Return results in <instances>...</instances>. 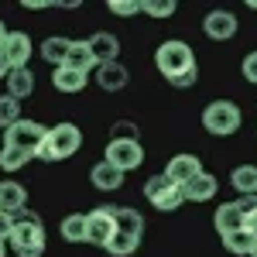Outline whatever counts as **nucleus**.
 Masks as SVG:
<instances>
[{
	"label": "nucleus",
	"mask_w": 257,
	"mask_h": 257,
	"mask_svg": "<svg viewBox=\"0 0 257 257\" xmlns=\"http://www.w3.org/2000/svg\"><path fill=\"white\" fill-rule=\"evenodd\" d=\"M59 233L69 243H86V213H69V216L62 219Z\"/></svg>",
	"instance_id": "393cba45"
},
{
	"label": "nucleus",
	"mask_w": 257,
	"mask_h": 257,
	"mask_svg": "<svg viewBox=\"0 0 257 257\" xmlns=\"http://www.w3.org/2000/svg\"><path fill=\"white\" fill-rule=\"evenodd\" d=\"M86 41H89V48H93V55H96L99 65L117 62V55H120V38H117V35H110V31H96L93 38H86Z\"/></svg>",
	"instance_id": "f3484780"
},
{
	"label": "nucleus",
	"mask_w": 257,
	"mask_h": 257,
	"mask_svg": "<svg viewBox=\"0 0 257 257\" xmlns=\"http://www.w3.org/2000/svg\"><path fill=\"white\" fill-rule=\"evenodd\" d=\"M21 120V103L14 96H0V131H7V127H14Z\"/></svg>",
	"instance_id": "cd10ccee"
},
{
	"label": "nucleus",
	"mask_w": 257,
	"mask_h": 257,
	"mask_svg": "<svg viewBox=\"0 0 257 257\" xmlns=\"http://www.w3.org/2000/svg\"><path fill=\"white\" fill-rule=\"evenodd\" d=\"M240 120H243V113H240L237 103H230V99H213V103L202 110V127H206L209 134H216V138L237 134Z\"/></svg>",
	"instance_id": "20e7f679"
},
{
	"label": "nucleus",
	"mask_w": 257,
	"mask_h": 257,
	"mask_svg": "<svg viewBox=\"0 0 257 257\" xmlns=\"http://www.w3.org/2000/svg\"><path fill=\"white\" fill-rule=\"evenodd\" d=\"M7 72H11V65L4 62V55H0V79H7Z\"/></svg>",
	"instance_id": "e433bc0d"
},
{
	"label": "nucleus",
	"mask_w": 257,
	"mask_h": 257,
	"mask_svg": "<svg viewBox=\"0 0 257 257\" xmlns=\"http://www.w3.org/2000/svg\"><path fill=\"white\" fill-rule=\"evenodd\" d=\"M138 247H141V240L127 237V233H117V230H113V237L103 243V250H106V254H113V257H131Z\"/></svg>",
	"instance_id": "a878e982"
},
{
	"label": "nucleus",
	"mask_w": 257,
	"mask_h": 257,
	"mask_svg": "<svg viewBox=\"0 0 257 257\" xmlns=\"http://www.w3.org/2000/svg\"><path fill=\"white\" fill-rule=\"evenodd\" d=\"M113 209H117V206H96L93 213H86V243L103 247L106 240L113 237V230H117V223H113Z\"/></svg>",
	"instance_id": "6e6552de"
},
{
	"label": "nucleus",
	"mask_w": 257,
	"mask_h": 257,
	"mask_svg": "<svg viewBox=\"0 0 257 257\" xmlns=\"http://www.w3.org/2000/svg\"><path fill=\"white\" fill-rule=\"evenodd\" d=\"M240 69H243V79L257 86V52H250V55L243 59V65H240Z\"/></svg>",
	"instance_id": "7c9ffc66"
},
{
	"label": "nucleus",
	"mask_w": 257,
	"mask_h": 257,
	"mask_svg": "<svg viewBox=\"0 0 257 257\" xmlns=\"http://www.w3.org/2000/svg\"><path fill=\"white\" fill-rule=\"evenodd\" d=\"M223 247H226L230 254H237V257H250L257 250V233H250V230L243 226L237 233H226V237H223Z\"/></svg>",
	"instance_id": "4be33fe9"
},
{
	"label": "nucleus",
	"mask_w": 257,
	"mask_h": 257,
	"mask_svg": "<svg viewBox=\"0 0 257 257\" xmlns=\"http://www.w3.org/2000/svg\"><path fill=\"white\" fill-rule=\"evenodd\" d=\"M131 79V72L120 65V62H106V65H96V86L106 89V93H120Z\"/></svg>",
	"instance_id": "2eb2a0df"
},
{
	"label": "nucleus",
	"mask_w": 257,
	"mask_h": 257,
	"mask_svg": "<svg viewBox=\"0 0 257 257\" xmlns=\"http://www.w3.org/2000/svg\"><path fill=\"white\" fill-rule=\"evenodd\" d=\"M24 7H28V11H45V7H52V4H45V0H28Z\"/></svg>",
	"instance_id": "c9c22d12"
},
{
	"label": "nucleus",
	"mask_w": 257,
	"mask_h": 257,
	"mask_svg": "<svg viewBox=\"0 0 257 257\" xmlns=\"http://www.w3.org/2000/svg\"><path fill=\"white\" fill-rule=\"evenodd\" d=\"M138 127H134V123H127V120H120L117 123V134H113V138H123V141H138Z\"/></svg>",
	"instance_id": "473e14b6"
},
{
	"label": "nucleus",
	"mask_w": 257,
	"mask_h": 257,
	"mask_svg": "<svg viewBox=\"0 0 257 257\" xmlns=\"http://www.w3.org/2000/svg\"><path fill=\"white\" fill-rule=\"evenodd\" d=\"M155 65H158L161 76L172 82L175 76L189 72V69H196V55H192V45H185V41H178V38L161 41L158 48H155Z\"/></svg>",
	"instance_id": "7ed1b4c3"
},
{
	"label": "nucleus",
	"mask_w": 257,
	"mask_h": 257,
	"mask_svg": "<svg viewBox=\"0 0 257 257\" xmlns=\"http://www.w3.org/2000/svg\"><path fill=\"white\" fill-rule=\"evenodd\" d=\"M247 230H250V233H257V209H250V213H247Z\"/></svg>",
	"instance_id": "f704fd0d"
},
{
	"label": "nucleus",
	"mask_w": 257,
	"mask_h": 257,
	"mask_svg": "<svg viewBox=\"0 0 257 257\" xmlns=\"http://www.w3.org/2000/svg\"><path fill=\"white\" fill-rule=\"evenodd\" d=\"M45 131L48 127H41L38 120H24L21 117L14 127H7L4 131V144L7 148H18V151H28V155H35L41 148V141H45Z\"/></svg>",
	"instance_id": "423d86ee"
},
{
	"label": "nucleus",
	"mask_w": 257,
	"mask_h": 257,
	"mask_svg": "<svg viewBox=\"0 0 257 257\" xmlns=\"http://www.w3.org/2000/svg\"><path fill=\"white\" fill-rule=\"evenodd\" d=\"M11 230H14V216L11 213H0V243H7Z\"/></svg>",
	"instance_id": "72a5a7b5"
},
{
	"label": "nucleus",
	"mask_w": 257,
	"mask_h": 257,
	"mask_svg": "<svg viewBox=\"0 0 257 257\" xmlns=\"http://www.w3.org/2000/svg\"><path fill=\"white\" fill-rule=\"evenodd\" d=\"M250 257H257V250H254V254H250Z\"/></svg>",
	"instance_id": "a19ab883"
},
{
	"label": "nucleus",
	"mask_w": 257,
	"mask_h": 257,
	"mask_svg": "<svg viewBox=\"0 0 257 257\" xmlns=\"http://www.w3.org/2000/svg\"><path fill=\"white\" fill-rule=\"evenodd\" d=\"M247 7H250V11H257V0H250V4H247Z\"/></svg>",
	"instance_id": "58836bf2"
},
{
	"label": "nucleus",
	"mask_w": 257,
	"mask_h": 257,
	"mask_svg": "<svg viewBox=\"0 0 257 257\" xmlns=\"http://www.w3.org/2000/svg\"><path fill=\"white\" fill-rule=\"evenodd\" d=\"M89 182L96 185L99 192H117L120 185H123V172L113 168L110 161H99V165H93V172H89Z\"/></svg>",
	"instance_id": "a211bd4d"
},
{
	"label": "nucleus",
	"mask_w": 257,
	"mask_h": 257,
	"mask_svg": "<svg viewBox=\"0 0 257 257\" xmlns=\"http://www.w3.org/2000/svg\"><path fill=\"white\" fill-rule=\"evenodd\" d=\"M141 14L148 18H172L175 14V0H141Z\"/></svg>",
	"instance_id": "c85d7f7f"
},
{
	"label": "nucleus",
	"mask_w": 257,
	"mask_h": 257,
	"mask_svg": "<svg viewBox=\"0 0 257 257\" xmlns=\"http://www.w3.org/2000/svg\"><path fill=\"white\" fill-rule=\"evenodd\" d=\"M230 185L240 196H257V165H237L230 175Z\"/></svg>",
	"instance_id": "b1692460"
},
{
	"label": "nucleus",
	"mask_w": 257,
	"mask_h": 257,
	"mask_svg": "<svg viewBox=\"0 0 257 257\" xmlns=\"http://www.w3.org/2000/svg\"><path fill=\"white\" fill-rule=\"evenodd\" d=\"M21 209H28V192H24V185L14 182V178H4V182H0V213L18 216Z\"/></svg>",
	"instance_id": "4468645a"
},
{
	"label": "nucleus",
	"mask_w": 257,
	"mask_h": 257,
	"mask_svg": "<svg viewBox=\"0 0 257 257\" xmlns=\"http://www.w3.org/2000/svg\"><path fill=\"white\" fill-rule=\"evenodd\" d=\"M65 65L69 69H76L82 76H89V72H96V55H93V48H89V41H72V48H69V55H65Z\"/></svg>",
	"instance_id": "dca6fc26"
},
{
	"label": "nucleus",
	"mask_w": 257,
	"mask_h": 257,
	"mask_svg": "<svg viewBox=\"0 0 257 257\" xmlns=\"http://www.w3.org/2000/svg\"><path fill=\"white\" fill-rule=\"evenodd\" d=\"M4 254H7V250H4V243H0V257H4Z\"/></svg>",
	"instance_id": "ea45409f"
},
{
	"label": "nucleus",
	"mask_w": 257,
	"mask_h": 257,
	"mask_svg": "<svg viewBox=\"0 0 257 257\" xmlns=\"http://www.w3.org/2000/svg\"><path fill=\"white\" fill-rule=\"evenodd\" d=\"M103 161H110L113 168H120V172L127 175V172H134V168H138L141 161H144V148H141V141L110 138L106 151H103Z\"/></svg>",
	"instance_id": "0eeeda50"
},
{
	"label": "nucleus",
	"mask_w": 257,
	"mask_h": 257,
	"mask_svg": "<svg viewBox=\"0 0 257 257\" xmlns=\"http://www.w3.org/2000/svg\"><path fill=\"white\" fill-rule=\"evenodd\" d=\"M196 79H199V65H196V69H189V72H182V76H175L172 86H175V89H185V86H196Z\"/></svg>",
	"instance_id": "2f4dec72"
},
{
	"label": "nucleus",
	"mask_w": 257,
	"mask_h": 257,
	"mask_svg": "<svg viewBox=\"0 0 257 257\" xmlns=\"http://www.w3.org/2000/svg\"><path fill=\"white\" fill-rule=\"evenodd\" d=\"M199 172H202V161H199L196 155H175V158L165 165V172H161V175L168 178V182H175L178 189H182V185H185V182H192Z\"/></svg>",
	"instance_id": "9b49d317"
},
{
	"label": "nucleus",
	"mask_w": 257,
	"mask_h": 257,
	"mask_svg": "<svg viewBox=\"0 0 257 257\" xmlns=\"http://www.w3.org/2000/svg\"><path fill=\"white\" fill-rule=\"evenodd\" d=\"M144 196H148V202H151L158 213H175L178 206L185 202V199H182V189H178L175 182H168L165 175L148 178V182H144Z\"/></svg>",
	"instance_id": "39448f33"
},
{
	"label": "nucleus",
	"mask_w": 257,
	"mask_h": 257,
	"mask_svg": "<svg viewBox=\"0 0 257 257\" xmlns=\"http://www.w3.org/2000/svg\"><path fill=\"white\" fill-rule=\"evenodd\" d=\"M213 226H216L219 237H226V233H237V230H243V226H247V216L240 213L237 202H223L216 213H213Z\"/></svg>",
	"instance_id": "ddd939ff"
},
{
	"label": "nucleus",
	"mask_w": 257,
	"mask_h": 257,
	"mask_svg": "<svg viewBox=\"0 0 257 257\" xmlns=\"http://www.w3.org/2000/svg\"><path fill=\"white\" fill-rule=\"evenodd\" d=\"M110 11L120 18H134V14H141V0H110Z\"/></svg>",
	"instance_id": "c756f323"
},
{
	"label": "nucleus",
	"mask_w": 257,
	"mask_h": 257,
	"mask_svg": "<svg viewBox=\"0 0 257 257\" xmlns=\"http://www.w3.org/2000/svg\"><path fill=\"white\" fill-rule=\"evenodd\" d=\"M69 48H72V38H62V35H55V38H45V45H41V59L48 62V65H65V55H69Z\"/></svg>",
	"instance_id": "5701e85b"
},
{
	"label": "nucleus",
	"mask_w": 257,
	"mask_h": 257,
	"mask_svg": "<svg viewBox=\"0 0 257 257\" xmlns=\"http://www.w3.org/2000/svg\"><path fill=\"white\" fill-rule=\"evenodd\" d=\"M86 82H89V76H82V72L69 69V65H59V69L52 72V86H55L59 93H82Z\"/></svg>",
	"instance_id": "412c9836"
},
{
	"label": "nucleus",
	"mask_w": 257,
	"mask_h": 257,
	"mask_svg": "<svg viewBox=\"0 0 257 257\" xmlns=\"http://www.w3.org/2000/svg\"><path fill=\"white\" fill-rule=\"evenodd\" d=\"M11 250L18 257H41L45 254V226H41V216L31 213V209H21L14 216V230H11Z\"/></svg>",
	"instance_id": "f257e3e1"
},
{
	"label": "nucleus",
	"mask_w": 257,
	"mask_h": 257,
	"mask_svg": "<svg viewBox=\"0 0 257 257\" xmlns=\"http://www.w3.org/2000/svg\"><path fill=\"white\" fill-rule=\"evenodd\" d=\"M113 223H117V233H127V237H134V240L144 237V216H141L138 209L117 206L113 209Z\"/></svg>",
	"instance_id": "6ab92c4d"
},
{
	"label": "nucleus",
	"mask_w": 257,
	"mask_h": 257,
	"mask_svg": "<svg viewBox=\"0 0 257 257\" xmlns=\"http://www.w3.org/2000/svg\"><path fill=\"white\" fill-rule=\"evenodd\" d=\"M7 35H11V31H7V24L0 21V48H4V41H7Z\"/></svg>",
	"instance_id": "4c0bfd02"
},
{
	"label": "nucleus",
	"mask_w": 257,
	"mask_h": 257,
	"mask_svg": "<svg viewBox=\"0 0 257 257\" xmlns=\"http://www.w3.org/2000/svg\"><path fill=\"white\" fill-rule=\"evenodd\" d=\"M216 175H209V172H199L192 182H185L182 185V199L185 202H209V199L216 196Z\"/></svg>",
	"instance_id": "f8f14e48"
},
{
	"label": "nucleus",
	"mask_w": 257,
	"mask_h": 257,
	"mask_svg": "<svg viewBox=\"0 0 257 257\" xmlns=\"http://www.w3.org/2000/svg\"><path fill=\"white\" fill-rule=\"evenodd\" d=\"M82 148V131L76 123H55V127H48L45 131V141H41V148L35 151V158L41 161H65L72 158L76 151Z\"/></svg>",
	"instance_id": "f03ea898"
},
{
	"label": "nucleus",
	"mask_w": 257,
	"mask_h": 257,
	"mask_svg": "<svg viewBox=\"0 0 257 257\" xmlns=\"http://www.w3.org/2000/svg\"><path fill=\"white\" fill-rule=\"evenodd\" d=\"M31 93H35V72L31 69H11L7 72V96H14L21 103Z\"/></svg>",
	"instance_id": "aec40b11"
},
{
	"label": "nucleus",
	"mask_w": 257,
	"mask_h": 257,
	"mask_svg": "<svg viewBox=\"0 0 257 257\" xmlns=\"http://www.w3.org/2000/svg\"><path fill=\"white\" fill-rule=\"evenodd\" d=\"M35 158V155H28V151H18V148H0V172H21L28 161Z\"/></svg>",
	"instance_id": "bb28decb"
},
{
	"label": "nucleus",
	"mask_w": 257,
	"mask_h": 257,
	"mask_svg": "<svg viewBox=\"0 0 257 257\" xmlns=\"http://www.w3.org/2000/svg\"><path fill=\"white\" fill-rule=\"evenodd\" d=\"M31 38H28V31H11L7 41H4V48H0V55L4 62L11 65V69H28V59H31Z\"/></svg>",
	"instance_id": "9d476101"
},
{
	"label": "nucleus",
	"mask_w": 257,
	"mask_h": 257,
	"mask_svg": "<svg viewBox=\"0 0 257 257\" xmlns=\"http://www.w3.org/2000/svg\"><path fill=\"white\" fill-rule=\"evenodd\" d=\"M240 21L233 11H226V7H216V11H209L206 14V21H202V31H206V38L213 41H230L233 35H237Z\"/></svg>",
	"instance_id": "1a4fd4ad"
}]
</instances>
